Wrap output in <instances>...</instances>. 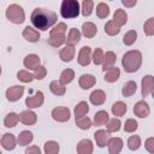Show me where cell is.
<instances>
[{"mask_svg":"<svg viewBox=\"0 0 154 154\" xmlns=\"http://www.w3.org/2000/svg\"><path fill=\"white\" fill-rule=\"evenodd\" d=\"M30 20L36 29H38L41 31H46L57 24L58 16L54 11L36 7L30 16Z\"/></svg>","mask_w":154,"mask_h":154,"instance_id":"cell-1","label":"cell"},{"mask_svg":"<svg viewBox=\"0 0 154 154\" xmlns=\"http://www.w3.org/2000/svg\"><path fill=\"white\" fill-rule=\"evenodd\" d=\"M142 65V53L140 51H129L122 58V66L125 72L134 73L138 71Z\"/></svg>","mask_w":154,"mask_h":154,"instance_id":"cell-2","label":"cell"},{"mask_svg":"<svg viewBox=\"0 0 154 154\" xmlns=\"http://www.w3.org/2000/svg\"><path fill=\"white\" fill-rule=\"evenodd\" d=\"M81 6L77 0H63L60 5V14L65 19L76 18L79 16Z\"/></svg>","mask_w":154,"mask_h":154,"instance_id":"cell-3","label":"cell"},{"mask_svg":"<svg viewBox=\"0 0 154 154\" xmlns=\"http://www.w3.org/2000/svg\"><path fill=\"white\" fill-rule=\"evenodd\" d=\"M6 18L13 24H22L25 20V12L18 4H11L6 8Z\"/></svg>","mask_w":154,"mask_h":154,"instance_id":"cell-4","label":"cell"},{"mask_svg":"<svg viewBox=\"0 0 154 154\" xmlns=\"http://www.w3.org/2000/svg\"><path fill=\"white\" fill-rule=\"evenodd\" d=\"M51 116H52V118L55 122H58V123H65V122H67L70 119L71 112H70V109L67 107L58 106V107H55V108L52 109Z\"/></svg>","mask_w":154,"mask_h":154,"instance_id":"cell-5","label":"cell"},{"mask_svg":"<svg viewBox=\"0 0 154 154\" xmlns=\"http://www.w3.org/2000/svg\"><path fill=\"white\" fill-rule=\"evenodd\" d=\"M43 102H45V95H43V93L40 91V90L36 91L34 95L28 96V97L25 99V106H26L28 108H31V109L41 107V106L43 105Z\"/></svg>","mask_w":154,"mask_h":154,"instance_id":"cell-6","label":"cell"},{"mask_svg":"<svg viewBox=\"0 0 154 154\" xmlns=\"http://www.w3.org/2000/svg\"><path fill=\"white\" fill-rule=\"evenodd\" d=\"M93 57V53H91V48L89 46H83L79 52H78V55H77V61L81 66H88L90 64V61L93 60L91 59Z\"/></svg>","mask_w":154,"mask_h":154,"instance_id":"cell-7","label":"cell"},{"mask_svg":"<svg viewBox=\"0 0 154 154\" xmlns=\"http://www.w3.org/2000/svg\"><path fill=\"white\" fill-rule=\"evenodd\" d=\"M23 94H24V87H22V85H13V87H10V88L6 90V93H5L6 99H7V101H10V102H16V101L20 100V97L23 96Z\"/></svg>","mask_w":154,"mask_h":154,"instance_id":"cell-8","label":"cell"},{"mask_svg":"<svg viewBox=\"0 0 154 154\" xmlns=\"http://www.w3.org/2000/svg\"><path fill=\"white\" fill-rule=\"evenodd\" d=\"M75 54H76L75 46L66 43V45L60 49V52H59V58H60V60L64 61V63H70V61L73 60Z\"/></svg>","mask_w":154,"mask_h":154,"instance_id":"cell-9","label":"cell"},{"mask_svg":"<svg viewBox=\"0 0 154 154\" xmlns=\"http://www.w3.org/2000/svg\"><path fill=\"white\" fill-rule=\"evenodd\" d=\"M19 122L24 125H34L37 122V114L31 111V108H28L25 111H22L19 114Z\"/></svg>","mask_w":154,"mask_h":154,"instance_id":"cell-10","label":"cell"},{"mask_svg":"<svg viewBox=\"0 0 154 154\" xmlns=\"http://www.w3.org/2000/svg\"><path fill=\"white\" fill-rule=\"evenodd\" d=\"M154 88V76L152 75H147L142 78V82H141V94L143 97L148 96L152 90Z\"/></svg>","mask_w":154,"mask_h":154,"instance_id":"cell-11","label":"cell"},{"mask_svg":"<svg viewBox=\"0 0 154 154\" xmlns=\"http://www.w3.org/2000/svg\"><path fill=\"white\" fill-rule=\"evenodd\" d=\"M111 132L108 130H103V129H100L97 131H95L94 134V138H95V142H96V146L100 147V148H103L107 146L108 143V140L111 138Z\"/></svg>","mask_w":154,"mask_h":154,"instance_id":"cell-12","label":"cell"},{"mask_svg":"<svg viewBox=\"0 0 154 154\" xmlns=\"http://www.w3.org/2000/svg\"><path fill=\"white\" fill-rule=\"evenodd\" d=\"M149 112H150V108L144 100L137 101L134 106V113L138 118H147L149 116Z\"/></svg>","mask_w":154,"mask_h":154,"instance_id":"cell-13","label":"cell"},{"mask_svg":"<svg viewBox=\"0 0 154 154\" xmlns=\"http://www.w3.org/2000/svg\"><path fill=\"white\" fill-rule=\"evenodd\" d=\"M23 65L28 70H35L36 67H38L41 65V59H40V57L37 54L31 53V54L25 55V58L23 60Z\"/></svg>","mask_w":154,"mask_h":154,"instance_id":"cell-14","label":"cell"},{"mask_svg":"<svg viewBox=\"0 0 154 154\" xmlns=\"http://www.w3.org/2000/svg\"><path fill=\"white\" fill-rule=\"evenodd\" d=\"M22 35H23V37L26 40V41H29V42H37L38 40H40V32H38V30L35 28V26H25L24 28V30H23V32H22Z\"/></svg>","mask_w":154,"mask_h":154,"instance_id":"cell-15","label":"cell"},{"mask_svg":"<svg viewBox=\"0 0 154 154\" xmlns=\"http://www.w3.org/2000/svg\"><path fill=\"white\" fill-rule=\"evenodd\" d=\"M89 100L94 106H101L106 101V93L101 89H95L90 93Z\"/></svg>","mask_w":154,"mask_h":154,"instance_id":"cell-16","label":"cell"},{"mask_svg":"<svg viewBox=\"0 0 154 154\" xmlns=\"http://www.w3.org/2000/svg\"><path fill=\"white\" fill-rule=\"evenodd\" d=\"M17 140L16 137L12 135V134H4L2 137H1V147L5 149V150H13L17 146Z\"/></svg>","mask_w":154,"mask_h":154,"instance_id":"cell-17","label":"cell"},{"mask_svg":"<svg viewBox=\"0 0 154 154\" xmlns=\"http://www.w3.org/2000/svg\"><path fill=\"white\" fill-rule=\"evenodd\" d=\"M109 154H119L123 149V140L120 137H111L107 143Z\"/></svg>","mask_w":154,"mask_h":154,"instance_id":"cell-18","label":"cell"},{"mask_svg":"<svg viewBox=\"0 0 154 154\" xmlns=\"http://www.w3.org/2000/svg\"><path fill=\"white\" fill-rule=\"evenodd\" d=\"M95 83H96V79H95V77H94L93 75H90V73H83V75L79 77V79H78L79 87H81L82 89H84V90L90 89L91 87L95 85Z\"/></svg>","mask_w":154,"mask_h":154,"instance_id":"cell-19","label":"cell"},{"mask_svg":"<svg viewBox=\"0 0 154 154\" xmlns=\"http://www.w3.org/2000/svg\"><path fill=\"white\" fill-rule=\"evenodd\" d=\"M76 150L78 154H91L93 150H94V146H93V142L88 138H84V140H81L76 147Z\"/></svg>","mask_w":154,"mask_h":154,"instance_id":"cell-20","label":"cell"},{"mask_svg":"<svg viewBox=\"0 0 154 154\" xmlns=\"http://www.w3.org/2000/svg\"><path fill=\"white\" fill-rule=\"evenodd\" d=\"M66 84H64L60 79H54L49 83V90L52 91V94L57 95V96H63L66 93Z\"/></svg>","mask_w":154,"mask_h":154,"instance_id":"cell-21","label":"cell"},{"mask_svg":"<svg viewBox=\"0 0 154 154\" xmlns=\"http://www.w3.org/2000/svg\"><path fill=\"white\" fill-rule=\"evenodd\" d=\"M116 60H117V55L114 52L112 51H108L105 53V57H103V61H102V71H107L109 70L111 67L114 66L116 64Z\"/></svg>","mask_w":154,"mask_h":154,"instance_id":"cell-22","label":"cell"},{"mask_svg":"<svg viewBox=\"0 0 154 154\" xmlns=\"http://www.w3.org/2000/svg\"><path fill=\"white\" fill-rule=\"evenodd\" d=\"M97 32V28L93 22H85L82 24V35L87 38H93Z\"/></svg>","mask_w":154,"mask_h":154,"instance_id":"cell-23","label":"cell"},{"mask_svg":"<svg viewBox=\"0 0 154 154\" xmlns=\"http://www.w3.org/2000/svg\"><path fill=\"white\" fill-rule=\"evenodd\" d=\"M32 140H34V135H32V132L29 131V130H23V131L18 135V137H17L18 144L22 146V147L29 146V144L32 142Z\"/></svg>","mask_w":154,"mask_h":154,"instance_id":"cell-24","label":"cell"},{"mask_svg":"<svg viewBox=\"0 0 154 154\" xmlns=\"http://www.w3.org/2000/svg\"><path fill=\"white\" fill-rule=\"evenodd\" d=\"M108 120H109L108 113L106 111H99L94 116L93 125H95V126H103V125H106L108 123Z\"/></svg>","mask_w":154,"mask_h":154,"instance_id":"cell-25","label":"cell"},{"mask_svg":"<svg viewBox=\"0 0 154 154\" xmlns=\"http://www.w3.org/2000/svg\"><path fill=\"white\" fill-rule=\"evenodd\" d=\"M119 77H120V70L117 66H113V67H111L109 70L106 71L103 79L107 83H114L119 79Z\"/></svg>","mask_w":154,"mask_h":154,"instance_id":"cell-26","label":"cell"},{"mask_svg":"<svg viewBox=\"0 0 154 154\" xmlns=\"http://www.w3.org/2000/svg\"><path fill=\"white\" fill-rule=\"evenodd\" d=\"M137 90V84L135 81H128L124 83L123 88H122V95L124 97H130L132 96Z\"/></svg>","mask_w":154,"mask_h":154,"instance_id":"cell-27","label":"cell"},{"mask_svg":"<svg viewBox=\"0 0 154 154\" xmlns=\"http://www.w3.org/2000/svg\"><path fill=\"white\" fill-rule=\"evenodd\" d=\"M111 111H112L113 116H116V117H123L126 113V111H128V106L123 101H117V102H114L112 105Z\"/></svg>","mask_w":154,"mask_h":154,"instance_id":"cell-28","label":"cell"},{"mask_svg":"<svg viewBox=\"0 0 154 154\" xmlns=\"http://www.w3.org/2000/svg\"><path fill=\"white\" fill-rule=\"evenodd\" d=\"M105 32L108 36H116L120 32V25H118L113 19H111L105 24Z\"/></svg>","mask_w":154,"mask_h":154,"instance_id":"cell-29","label":"cell"},{"mask_svg":"<svg viewBox=\"0 0 154 154\" xmlns=\"http://www.w3.org/2000/svg\"><path fill=\"white\" fill-rule=\"evenodd\" d=\"M66 35H49V38L47 40L48 45L52 47H61L66 43Z\"/></svg>","mask_w":154,"mask_h":154,"instance_id":"cell-30","label":"cell"},{"mask_svg":"<svg viewBox=\"0 0 154 154\" xmlns=\"http://www.w3.org/2000/svg\"><path fill=\"white\" fill-rule=\"evenodd\" d=\"M81 35H82V32L78 30V29H76V28H71L70 30H69V34H67V38H66V43L67 45H76V43H78L79 42V40H81Z\"/></svg>","mask_w":154,"mask_h":154,"instance_id":"cell-31","label":"cell"},{"mask_svg":"<svg viewBox=\"0 0 154 154\" xmlns=\"http://www.w3.org/2000/svg\"><path fill=\"white\" fill-rule=\"evenodd\" d=\"M76 125L81 129V130H88L93 126V120L87 117V116H82V117H76L75 118Z\"/></svg>","mask_w":154,"mask_h":154,"instance_id":"cell-32","label":"cell"},{"mask_svg":"<svg viewBox=\"0 0 154 154\" xmlns=\"http://www.w3.org/2000/svg\"><path fill=\"white\" fill-rule=\"evenodd\" d=\"M18 122H19V116L17 113H14V112L7 113L6 117L4 118V125H5V128H14Z\"/></svg>","mask_w":154,"mask_h":154,"instance_id":"cell-33","label":"cell"},{"mask_svg":"<svg viewBox=\"0 0 154 154\" xmlns=\"http://www.w3.org/2000/svg\"><path fill=\"white\" fill-rule=\"evenodd\" d=\"M113 20H114L118 25H120V26L125 25L126 22H128V14H126V12H125L124 10H122V8L116 10V12H114V14H113Z\"/></svg>","mask_w":154,"mask_h":154,"instance_id":"cell-34","label":"cell"},{"mask_svg":"<svg viewBox=\"0 0 154 154\" xmlns=\"http://www.w3.org/2000/svg\"><path fill=\"white\" fill-rule=\"evenodd\" d=\"M88 112H89V105L87 103V101H79V102L75 106V109H73L75 118H76V117L85 116Z\"/></svg>","mask_w":154,"mask_h":154,"instance_id":"cell-35","label":"cell"},{"mask_svg":"<svg viewBox=\"0 0 154 154\" xmlns=\"http://www.w3.org/2000/svg\"><path fill=\"white\" fill-rule=\"evenodd\" d=\"M60 150L59 143L55 141H47L43 146V152L46 154H58Z\"/></svg>","mask_w":154,"mask_h":154,"instance_id":"cell-36","label":"cell"},{"mask_svg":"<svg viewBox=\"0 0 154 154\" xmlns=\"http://www.w3.org/2000/svg\"><path fill=\"white\" fill-rule=\"evenodd\" d=\"M95 12H96V16H97L99 18H101V19L107 18L108 14H109V6L106 5L105 2H100V4L96 5Z\"/></svg>","mask_w":154,"mask_h":154,"instance_id":"cell-37","label":"cell"},{"mask_svg":"<svg viewBox=\"0 0 154 154\" xmlns=\"http://www.w3.org/2000/svg\"><path fill=\"white\" fill-rule=\"evenodd\" d=\"M73 78H75V71L72 69H65V70L61 71L59 79L64 84H69V83H71L73 81Z\"/></svg>","mask_w":154,"mask_h":154,"instance_id":"cell-38","label":"cell"},{"mask_svg":"<svg viewBox=\"0 0 154 154\" xmlns=\"http://www.w3.org/2000/svg\"><path fill=\"white\" fill-rule=\"evenodd\" d=\"M94 10V1L93 0H83L82 6H81V13L84 17H89L93 13Z\"/></svg>","mask_w":154,"mask_h":154,"instance_id":"cell-39","label":"cell"},{"mask_svg":"<svg viewBox=\"0 0 154 154\" xmlns=\"http://www.w3.org/2000/svg\"><path fill=\"white\" fill-rule=\"evenodd\" d=\"M137 40V31L136 30H129L128 32H125V35L123 36V42L125 46H131L136 42Z\"/></svg>","mask_w":154,"mask_h":154,"instance_id":"cell-40","label":"cell"},{"mask_svg":"<svg viewBox=\"0 0 154 154\" xmlns=\"http://www.w3.org/2000/svg\"><path fill=\"white\" fill-rule=\"evenodd\" d=\"M106 128H107V130L109 132H117L122 128V122H120L119 118H116L114 117V118H112V119L108 120V123L106 124Z\"/></svg>","mask_w":154,"mask_h":154,"instance_id":"cell-41","label":"cell"},{"mask_svg":"<svg viewBox=\"0 0 154 154\" xmlns=\"http://www.w3.org/2000/svg\"><path fill=\"white\" fill-rule=\"evenodd\" d=\"M17 78L23 83H30L35 77H34V73H30L28 70H19L17 72Z\"/></svg>","mask_w":154,"mask_h":154,"instance_id":"cell-42","label":"cell"},{"mask_svg":"<svg viewBox=\"0 0 154 154\" xmlns=\"http://www.w3.org/2000/svg\"><path fill=\"white\" fill-rule=\"evenodd\" d=\"M66 31H67V25L63 22L55 24L51 31H49V35H66Z\"/></svg>","mask_w":154,"mask_h":154,"instance_id":"cell-43","label":"cell"},{"mask_svg":"<svg viewBox=\"0 0 154 154\" xmlns=\"http://www.w3.org/2000/svg\"><path fill=\"white\" fill-rule=\"evenodd\" d=\"M141 147V137L137 135H132L128 138V148L130 150H137Z\"/></svg>","mask_w":154,"mask_h":154,"instance_id":"cell-44","label":"cell"},{"mask_svg":"<svg viewBox=\"0 0 154 154\" xmlns=\"http://www.w3.org/2000/svg\"><path fill=\"white\" fill-rule=\"evenodd\" d=\"M143 31L146 36H154V17H150L144 22Z\"/></svg>","mask_w":154,"mask_h":154,"instance_id":"cell-45","label":"cell"},{"mask_svg":"<svg viewBox=\"0 0 154 154\" xmlns=\"http://www.w3.org/2000/svg\"><path fill=\"white\" fill-rule=\"evenodd\" d=\"M103 57H105V53L101 48H95L94 52H93V63L95 65H102V61H103Z\"/></svg>","mask_w":154,"mask_h":154,"instance_id":"cell-46","label":"cell"},{"mask_svg":"<svg viewBox=\"0 0 154 154\" xmlns=\"http://www.w3.org/2000/svg\"><path fill=\"white\" fill-rule=\"evenodd\" d=\"M137 128H138V124H137V122H136L135 119H132V118L126 119L125 123H124V131H125V132H135V131L137 130Z\"/></svg>","mask_w":154,"mask_h":154,"instance_id":"cell-47","label":"cell"},{"mask_svg":"<svg viewBox=\"0 0 154 154\" xmlns=\"http://www.w3.org/2000/svg\"><path fill=\"white\" fill-rule=\"evenodd\" d=\"M46 75H47V69L45 67V66H42V65H40L38 67H36L35 70H34V77H35V79H43L45 77H46Z\"/></svg>","mask_w":154,"mask_h":154,"instance_id":"cell-48","label":"cell"},{"mask_svg":"<svg viewBox=\"0 0 154 154\" xmlns=\"http://www.w3.org/2000/svg\"><path fill=\"white\" fill-rule=\"evenodd\" d=\"M144 148L147 152L154 154V137H148L144 142Z\"/></svg>","mask_w":154,"mask_h":154,"instance_id":"cell-49","label":"cell"},{"mask_svg":"<svg viewBox=\"0 0 154 154\" xmlns=\"http://www.w3.org/2000/svg\"><path fill=\"white\" fill-rule=\"evenodd\" d=\"M25 153L26 154H40L41 153V149L37 147V146H30L25 149Z\"/></svg>","mask_w":154,"mask_h":154,"instance_id":"cell-50","label":"cell"},{"mask_svg":"<svg viewBox=\"0 0 154 154\" xmlns=\"http://www.w3.org/2000/svg\"><path fill=\"white\" fill-rule=\"evenodd\" d=\"M122 4H123L125 7L131 8V7H134V6L137 4V0H122Z\"/></svg>","mask_w":154,"mask_h":154,"instance_id":"cell-51","label":"cell"},{"mask_svg":"<svg viewBox=\"0 0 154 154\" xmlns=\"http://www.w3.org/2000/svg\"><path fill=\"white\" fill-rule=\"evenodd\" d=\"M150 94H152V97L154 99V88H153V90H152V93H150Z\"/></svg>","mask_w":154,"mask_h":154,"instance_id":"cell-52","label":"cell"}]
</instances>
